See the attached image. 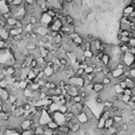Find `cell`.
Instances as JSON below:
<instances>
[{
    "mask_svg": "<svg viewBox=\"0 0 135 135\" xmlns=\"http://www.w3.org/2000/svg\"><path fill=\"white\" fill-rule=\"evenodd\" d=\"M35 78H36V74H35L33 70H31V68L28 70V73H27V75H26V80H28V81H33Z\"/></svg>",
    "mask_w": 135,
    "mask_h": 135,
    "instance_id": "484cf974",
    "label": "cell"
},
{
    "mask_svg": "<svg viewBox=\"0 0 135 135\" xmlns=\"http://www.w3.org/2000/svg\"><path fill=\"white\" fill-rule=\"evenodd\" d=\"M33 125H35V122H34V119H30V118H24L23 121L18 124L20 129L22 131H25V130H30Z\"/></svg>",
    "mask_w": 135,
    "mask_h": 135,
    "instance_id": "277c9868",
    "label": "cell"
},
{
    "mask_svg": "<svg viewBox=\"0 0 135 135\" xmlns=\"http://www.w3.org/2000/svg\"><path fill=\"white\" fill-rule=\"evenodd\" d=\"M62 26H63L62 21L59 20V18H54L52 24L50 25V27H49V31L50 33H60Z\"/></svg>",
    "mask_w": 135,
    "mask_h": 135,
    "instance_id": "5b68a950",
    "label": "cell"
},
{
    "mask_svg": "<svg viewBox=\"0 0 135 135\" xmlns=\"http://www.w3.org/2000/svg\"><path fill=\"white\" fill-rule=\"evenodd\" d=\"M111 118L113 120V122H115V124H119V123H121L123 121L122 115H113V116H111Z\"/></svg>",
    "mask_w": 135,
    "mask_h": 135,
    "instance_id": "cb8c5ba5",
    "label": "cell"
},
{
    "mask_svg": "<svg viewBox=\"0 0 135 135\" xmlns=\"http://www.w3.org/2000/svg\"><path fill=\"white\" fill-rule=\"evenodd\" d=\"M84 79H86L88 82H93L94 80V77H95V74L94 73H91V74H87V75H84Z\"/></svg>",
    "mask_w": 135,
    "mask_h": 135,
    "instance_id": "4dcf8cb0",
    "label": "cell"
},
{
    "mask_svg": "<svg viewBox=\"0 0 135 135\" xmlns=\"http://www.w3.org/2000/svg\"><path fill=\"white\" fill-rule=\"evenodd\" d=\"M10 97V92L8 91L7 88H0V98L3 102H8Z\"/></svg>",
    "mask_w": 135,
    "mask_h": 135,
    "instance_id": "9c48e42d",
    "label": "cell"
},
{
    "mask_svg": "<svg viewBox=\"0 0 135 135\" xmlns=\"http://www.w3.org/2000/svg\"><path fill=\"white\" fill-rule=\"evenodd\" d=\"M50 117H51V120L55 121L59 125H63L66 123V120H65V117L62 112L60 111H55V112H50Z\"/></svg>",
    "mask_w": 135,
    "mask_h": 135,
    "instance_id": "7a4b0ae2",
    "label": "cell"
},
{
    "mask_svg": "<svg viewBox=\"0 0 135 135\" xmlns=\"http://www.w3.org/2000/svg\"><path fill=\"white\" fill-rule=\"evenodd\" d=\"M103 105H104V108H107V109H110L113 105H115V103H113L112 101H110V99H105V101L103 102Z\"/></svg>",
    "mask_w": 135,
    "mask_h": 135,
    "instance_id": "f1b7e54d",
    "label": "cell"
},
{
    "mask_svg": "<svg viewBox=\"0 0 135 135\" xmlns=\"http://www.w3.org/2000/svg\"><path fill=\"white\" fill-rule=\"evenodd\" d=\"M60 108V104L55 103V102H51L48 106H47V109L49 112H55V111H59Z\"/></svg>",
    "mask_w": 135,
    "mask_h": 135,
    "instance_id": "7c38bea8",
    "label": "cell"
},
{
    "mask_svg": "<svg viewBox=\"0 0 135 135\" xmlns=\"http://www.w3.org/2000/svg\"><path fill=\"white\" fill-rule=\"evenodd\" d=\"M3 103H4V102H3V101H2V99H1V98H0V105H2V104H3Z\"/></svg>",
    "mask_w": 135,
    "mask_h": 135,
    "instance_id": "f907efd6",
    "label": "cell"
},
{
    "mask_svg": "<svg viewBox=\"0 0 135 135\" xmlns=\"http://www.w3.org/2000/svg\"><path fill=\"white\" fill-rule=\"evenodd\" d=\"M73 102H74V104H78V103H81L83 101L79 95H76V96H73Z\"/></svg>",
    "mask_w": 135,
    "mask_h": 135,
    "instance_id": "74e56055",
    "label": "cell"
},
{
    "mask_svg": "<svg viewBox=\"0 0 135 135\" xmlns=\"http://www.w3.org/2000/svg\"><path fill=\"white\" fill-rule=\"evenodd\" d=\"M64 1H65L66 3H72V2L74 1V0H64Z\"/></svg>",
    "mask_w": 135,
    "mask_h": 135,
    "instance_id": "c3c4849f",
    "label": "cell"
},
{
    "mask_svg": "<svg viewBox=\"0 0 135 135\" xmlns=\"http://www.w3.org/2000/svg\"><path fill=\"white\" fill-rule=\"evenodd\" d=\"M2 111V105H0V112Z\"/></svg>",
    "mask_w": 135,
    "mask_h": 135,
    "instance_id": "816d5d0a",
    "label": "cell"
},
{
    "mask_svg": "<svg viewBox=\"0 0 135 135\" xmlns=\"http://www.w3.org/2000/svg\"><path fill=\"white\" fill-rule=\"evenodd\" d=\"M111 81H112V78H111L110 76H104V77L102 78V80H101V82L104 84L105 87H106V86H110Z\"/></svg>",
    "mask_w": 135,
    "mask_h": 135,
    "instance_id": "ffe728a7",
    "label": "cell"
},
{
    "mask_svg": "<svg viewBox=\"0 0 135 135\" xmlns=\"http://www.w3.org/2000/svg\"><path fill=\"white\" fill-rule=\"evenodd\" d=\"M37 66H38V64H37V61H36V59H34V60L31 61V63H30L29 67H30V68H34V67H37Z\"/></svg>",
    "mask_w": 135,
    "mask_h": 135,
    "instance_id": "ee69618b",
    "label": "cell"
},
{
    "mask_svg": "<svg viewBox=\"0 0 135 135\" xmlns=\"http://www.w3.org/2000/svg\"><path fill=\"white\" fill-rule=\"evenodd\" d=\"M134 8L135 7H133V5H131V4H127L125 8L123 9V11H122V14L123 15H130V14L132 13V12H134Z\"/></svg>",
    "mask_w": 135,
    "mask_h": 135,
    "instance_id": "d6986e66",
    "label": "cell"
},
{
    "mask_svg": "<svg viewBox=\"0 0 135 135\" xmlns=\"http://www.w3.org/2000/svg\"><path fill=\"white\" fill-rule=\"evenodd\" d=\"M74 76H77V77H81V76H84V70H83V68H81V67H78L77 69H75Z\"/></svg>",
    "mask_w": 135,
    "mask_h": 135,
    "instance_id": "1f68e13d",
    "label": "cell"
},
{
    "mask_svg": "<svg viewBox=\"0 0 135 135\" xmlns=\"http://www.w3.org/2000/svg\"><path fill=\"white\" fill-rule=\"evenodd\" d=\"M74 116H75V115H74V113L70 111V110H68L66 113H64V117H65V120H66V121H69V120L72 119Z\"/></svg>",
    "mask_w": 135,
    "mask_h": 135,
    "instance_id": "d590c367",
    "label": "cell"
},
{
    "mask_svg": "<svg viewBox=\"0 0 135 135\" xmlns=\"http://www.w3.org/2000/svg\"><path fill=\"white\" fill-rule=\"evenodd\" d=\"M92 83H93V92H95V93H101V92L104 91L105 86L102 82H92Z\"/></svg>",
    "mask_w": 135,
    "mask_h": 135,
    "instance_id": "8fae6325",
    "label": "cell"
},
{
    "mask_svg": "<svg viewBox=\"0 0 135 135\" xmlns=\"http://www.w3.org/2000/svg\"><path fill=\"white\" fill-rule=\"evenodd\" d=\"M93 39H95V37H94L92 34H88L87 36H86V38H84V40H87V41H89V42H90V41H92Z\"/></svg>",
    "mask_w": 135,
    "mask_h": 135,
    "instance_id": "b9f144b4",
    "label": "cell"
},
{
    "mask_svg": "<svg viewBox=\"0 0 135 135\" xmlns=\"http://www.w3.org/2000/svg\"><path fill=\"white\" fill-rule=\"evenodd\" d=\"M110 73H111V68L109 66H103V70H102L103 76H110Z\"/></svg>",
    "mask_w": 135,
    "mask_h": 135,
    "instance_id": "d6a6232c",
    "label": "cell"
},
{
    "mask_svg": "<svg viewBox=\"0 0 135 135\" xmlns=\"http://www.w3.org/2000/svg\"><path fill=\"white\" fill-rule=\"evenodd\" d=\"M103 102H104L103 97H102L101 95H96V97H95V103H96V104H103Z\"/></svg>",
    "mask_w": 135,
    "mask_h": 135,
    "instance_id": "f35d334b",
    "label": "cell"
},
{
    "mask_svg": "<svg viewBox=\"0 0 135 135\" xmlns=\"http://www.w3.org/2000/svg\"><path fill=\"white\" fill-rule=\"evenodd\" d=\"M124 81H125V83H126V87H127V88H130V89L135 88V79H131V78L126 77L125 79H124Z\"/></svg>",
    "mask_w": 135,
    "mask_h": 135,
    "instance_id": "44dd1931",
    "label": "cell"
},
{
    "mask_svg": "<svg viewBox=\"0 0 135 135\" xmlns=\"http://www.w3.org/2000/svg\"><path fill=\"white\" fill-rule=\"evenodd\" d=\"M115 125V122H113V120L111 117L105 119V125H104V129H109V127Z\"/></svg>",
    "mask_w": 135,
    "mask_h": 135,
    "instance_id": "7402d4cb",
    "label": "cell"
},
{
    "mask_svg": "<svg viewBox=\"0 0 135 135\" xmlns=\"http://www.w3.org/2000/svg\"><path fill=\"white\" fill-rule=\"evenodd\" d=\"M48 129H50V130H53V131H57V129H59V124L56 123L55 121H53V120H50V121L48 122V124L46 125Z\"/></svg>",
    "mask_w": 135,
    "mask_h": 135,
    "instance_id": "e0dca14e",
    "label": "cell"
},
{
    "mask_svg": "<svg viewBox=\"0 0 135 135\" xmlns=\"http://www.w3.org/2000/svg\"><path fill=\"white\" fill-rule=\"evenodd\" d=\"M110 60H111V56H110L109 54H107V53H103L101 60H99V63H101L103 66H108V64H109Z\"/></svg>",
    "mask_w": 135,
    "mask_h": 135,
    "instance_id": "30bf717a",
    "label": "cell"
},
{
    "mask_svg": "<svg viewBox=\"0 0 135 135\" xmlns=\"http://www.w3.org/2000/svg\"><path fill=\"white\" fill-rule=\"evenodd\" d=\"M21 108H22L23 110H24V112H27V111H29L31 108H33V106H31V104H29L28 102H24L22 105H21Z\"/></svg>",
    "mask_w": 135,
    "mask_h": 135,
    "instance_id": "d4e9b609",
    "label": "cell"
},
{
    "mask_svg": "<svg viewBox=\"0 0 135 135\" xmlns=\"http://www.w3.org/2000/svg\"><path fill=\"white\" fill-rule=\"evenodd\" d=\"M42 72H43L44 77H47L48 79H49V78H51V77L54 76V72H53V69H52L51 66H48V65H47L43 69H42Z\"/></svg>",
    "mask_w": 135,
    "mask_h": 135,
    "instance_id": "4fadbf2b",
    "label": "cell"
},
{
    "mask_svg": "<svg viewBox=\"0 0 135 135\" xmlns=\"http://www.w3.org/2000/svg\"><path fill=\"white\" fill-rule=\"evenodd\" d=\"M53 20L54 18H52L50 15H48L47 12H42L40 14V16H39V23H40L41 26H43V27H46V28H48V29H49V27H50V25L52 24Z\"/></svg>",
    "mask_w": 135,
    "mask_h": 135,
    "instance_id": "6da1fadb",
    "label": "cell"
},
{
    "mask_svg": "<svg viewBox=\"0 0 135 135\" xmlns=\"http://www.w3.org/2000/svg\"><path fill=\"white\" fill-rule=\"evenodd\" d=\"M10 12V4L5 0H0V14Z\"/></svg>",
    "mask_w": 135,
    "mask_h": 135,
    "instance_id": "ba28073f",
    "label": "cell"
},
{
    "mask_svg": "<svg viewBox=\"0 0 135 135\" xmlns=\"http://www.w3.org/2000/svg\"><path fill=\"white\" fill-rule=\"evenodd\" d=\"M118 83H119V86L121 87L123 90H124L125 88H127V87H126V83H125V81H124V80H122V81H118Z\"/></svg>",
    "mask_w": 135,
    "mask_h": 135,
    "instance_id": "f6af8a7d",
    "label": "cell"
},
{
    "mask_svg": "<svg viewBox=\"0 0 135 135\" xmlns=\"http://www.w3.org/2000/svg\"><path fill=\"white\" fill-rule=\"evenodd\" d=\"M123 95H129V96H132V91L130 88H125L123 90Z\"/></svg>",
    "mask_w": 135,
    "mask_h": 135,
    "instance_id": "ab89813d",
    "label": "cell"
},
{
    "mask_svg": "<svg viewBox=\"0 0 135 135\" xmlns=\"http://www.w3.org/2000/svg\"><path fill=\"white\" fill-rule=\"evenodd\" d=\"M79 91H80L79 88L74 87V86H70V89H69V91H68L67 94L70 95V96H76V95L79 94Z\"/></svg>",
    "mask_w": 135,
    "mask_h": 135,
    "instance_id": "ac0fdd59",
    "label": "cell"
},
{
    "mask_svg": "<svg viewBox=\"0 0 135 135\" xmlns=\"http://www.w3.org/2000/svg\"><path fill=\"white\" fill-rule=\"evenodd\" d=\"M17 84H18V89L21 90V91H23V90H25L27 87H28V80H20L18 82H17Z\"/></svg>",
    "mask_w": 135,
    "mask_h": 135,
    "instance_id": "603a6c76",
    "label": "cell"
},
{
    "mask_svg": "<svg viewBox=\"0 0 135 135\" xmlns=\"http://www.w3.org/2000/svg\"><path fill=\"white\" fill-rule=\"evenodd\" d=\"M73 31H76V27L75 25H70V24H65V25H63L62 28H61V30L60 33L63 34V35H68L69 34H72Z\"/></svg>",
    "mask_w": 135,
    "mask_h": 135,
    "instance_id": "8992f818",
    "label": "cell"
},
{
    "mask_svg": "<svg viewBox=\"0 0 135 135\" xmlns=\"http://www.w3.org/2000/svg\"><path fill=\"white\" fill-rule=\"evenodd\" d=\"M104 125H105V119L103 117H99V119L96 122V127L98 130H101V129H104Z\"/></svg>",
    "mask_w": 135,
    "mask_h": 135,
    "instance_id": "4316f807",
    "label": "cell"
},
{
    "mask_svg": "<svg viewBox=\"0 0 135 135\" xmlns=\"http://www.w3.org/2000/svg\"><path fill=\"white\" fill-rule=\"evenodd\" d=\"M123 74V70L122 69H118V68H113L111 69V73H110V77L113 78V79H117L118 77H120Z\"/></svg>",
    "mask_w": 135,
    "mask_h": 135,
    "instance_id": "9a60e30c",
    "label": "cell"
},
{
    "mask_svg": "<svg viewBox=\"0 0 135 135\" xmlns=\"http://www.w3.org/2000/svg\"><path fill=\"white\" fill-rule=\"evenodd\" d=\"M81 130V124L80 123H75L73 124V126L70 127V133H77Z\"/></svg>",
    "mask_w": 135,
    "mask_h": 135,
    "instance_id": "83f0119b",
    "label": "cell"
},
{
    "mask_svg": "<svg viewBox=\"0 0 135 135\" xmlns=\"http://www.w3.org/2000/svg\"><path fill=\"white\" fill-rule=\"evenodd\" d=\"M46 12L48 13V15H50L52 18H55V16H56V11H55L54 9H52V8H49Z\"/></svg>",
    "mask_w": 135,
    "mask_h": 135,
    "instance_id": "836d02e7",
    "label": "cell"
},
{
    "mask_svg": "<svg viewBox=\"0 0 135 135\" xmlns=\"http://www.w3.org/2000/svg\"><path fill=\"white\" fill-rule=\"evenodd\" d=\"M102 44H103V42L99 39L95 38L92 41H90V50L93 52V54H96L98 51L102 50Z\"/></svg>",
    "mask_w": 135,
    "mask_h": 135,
    "instance_id": "3957f363",
    "label": "cell"
},
{
    "mask_svg": "<svg viewBox=\"0 0 135 135\" xmlns=\"http://www.w3.org/2000/svg\"><path fill=\"white\" fill-rule=\"evenodd\" d=\"M112 91H113V93H115V94H118V95L123 94V89L119 86V83H118V82L115 83V84L112 86Z\"/></svg>",
    "mask_w": 135,
    "mask_h": 135,
    "instance_id": "2e32d148",
    "label": "cell"
},
{
    "mask_svg": "<svg viewBox=\"0 0 135 135\" xmlns=\"http://www.w3.org/2000/svg\"><path fill=\"white\" fill-rule=\"evenodd\" d=\"M57 132H60L62 135H69L70 134V129L66 125V124H63V125H60L59 129H57Z\"/></svg>",
    "mask_w": 135,
    "mask_h": 135,
    "instance_id": "5bb4252c",
    "label": "cell"
},
{
    "mask_svg": "<svg viewBox=\"0 0 135 135\" xmlns=\"http://www.w3.org/2000/svg\"><path fill=\"white\" fill-rule=\"evenodd\" d=\"M68 110H69V108H68V106H67V105H60L59 111H60V112H62L63 115H64V113H66Z\"/></svg>",
    "mask_w": 135,
    "mask_h": 135,
    "instance_id": "e575fe53",
    "label": "cell"
},
{
    "mask_svg": "<svg viewBox=\"0 0 135 135\" xmlns=\"http://www.w3.org/2000/svg\"><path fill=\"white\" fill-rule=\"evenodd\" d=\"M134 115H135V108H132V110L130 111V116L134 117Z\"/></svg>",
    "mask_w": 135,
    "mask_h": 135,
    "instance_id": "7dc6e473",
    "label": "cell"
},
{
    "mask_svg": "<svg viewBox=\"0 0 135 135\" xmlns=\"http://www.w3.org/2000/svg\"><path fill=\"white\" fill-rule=\"evenodd\" d=\"M52 135H62V134H61L60 132H57V131H55V132H54V133L52 134Z\"/></svg>",
    "mask_w": 135,
    "mask_h": 135,
    "instance_id": "681fc988",
    "label": "cell"
},
{
    "mask_svg": "<svg viewBox=\"0 0 135 135\" xmlns=\"http://www.w3.org/2000/svg\"><path fill=\"white\" fill-rule=\"evenodd\" d=\"M76 118H77V120H78V122H79L81 125L88 123V121H89V116H88L83 110L80 111L79 113H77V115H76Z\"/></svg>",
    "mask_w": 135,
    "mask_h": 135,
    "instance_id": "52a82bcc",
    "label": "cell"
},
{
    "mask_svg": "<svg viewBox=\"0 0 135 135\" xmlns=\"http://www.w3.org/2000/svg\"><path fill=\"white\" fill-rule=\"evenodd\" d=\"M82 55L84 56L86 59H93V52L91 51V50H86V51H82Z\"/></svg>",
    "mask_w": 135,
    "mask_h": 135,
    "instance_id": "f546056e",
    "label": "cell"
},
{
    "mask_svg": "<svg viewBox=\"0 0 135 135\" xmlns=\"http://www.w3.org/2000/svg\"><path fill=\"white\" fill-rule=\"evenodd\" d=\"M24 3V0H12V2L10 5H14V7H20Z\"/></svg>",
    "mask_w": 135,
    "mask_h": 135,
    "instance_id": "8d00e7d4",
    "label": "cell"
},
{
    "mask_svg": "<svg viewBox=\"0 0 135 135\" xmlns=\"http://www.w3.org/2000/svg\"><path fill=\"white\" fill-rule=\"evenodd\" d=\"M129 78L135 79V69H129Z\"/></svg>",
    "mask_w": 135,
    "mask_h": 135,
    "instance_id": "60d3db41",
    "label": "cell"
},
{
    "mask_svg": "<svg viewBox=\"0 0 135 135\" xmlns=\"http://www.w3.org/2000/svg\"><path fill=\"white\" fill-rule=\"evenodd\" d=\"M127 69H135V63H132L130 66H127Z\"/></svg>",
    "mask_w": 135,
    "mask_h": 135,
    "instance_id": "bcb514c9",
    "label": "cell"
},
{
    "mask_svg": "<svg viewBox=\"0 0 135 135\" xmlns=\"http://www.w3.org/2000/svg\"><path fill=\"white\" fill-rule=\"evenodd\" d=\"M120 127H121V129H122V131H127V130H129V124H127V123H125V122H122L121 123V126H120Z\"/></svg>",
    "mask_w": 135,
    "mask_h": 135,
    "instance_id": "7bdbcfd3",
    "label": "cell"
}]
</instances>
